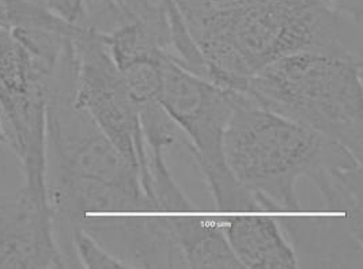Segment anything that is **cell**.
Segmentation results:
<instances>
[{
    "label": "cell",
    "instance_id": "obj_1",
    "mask_svg": "<svg viewBox=\"0 0 363 269\" xmlns=\"http://www.w3.org/2000/svg\"><path fill=\"white\" fill-rule=\"evenodd\" d=\"M75 53L68 48L50 87L47 113V192L67 268H82L72 245L93 218L155 212L139 170L75 103Z\"/></svg>",
    "mask_w": 363,
    "mask_h": 269
},
{
    "label": "cell",
    "instance_id": "obj_2",
    "mask_svg": "<svg viewBox=\"0 0 363 269\" xmlns=\"http://www.w3.org/2000/svg\"><path fill=\"white\" fill-rule=\"evenodd\" d=\"M189 30L213 84L240 91L250 76L301 52L354 55L337 13L320 0H207Z\"/></svg>",
    "mask_w": 363,
    "mask_h": 269
},
{
    "label": "cell",
    "instance_id": "obj_3",
    "mask_svg": "<svg viewBox=\"0 0 363 269\" xmlns=\"http://www.w3.org/2000/svg\"><path fill=\"white\" fill-rule=\"evenodd\" d=\"M240 93L363 158L362 57L301 52L268 64Z\"/></svg>",
    "mask_w": 363,
    "mask_h": 269
},
{
    "label": "cell",
    "instance_id": "obj_4",
    "mask_svg": "<svg viewBox=\"0 0 363 269\" xmlns=\"http://www.w3.org/2000/svg\"><path fill=\"white\" fill-rule=\"evenodd\" d=\"M340 143L259 106L238 91L225 134L231 174L262 211H301L296 184L311 178Z\"/></svg>",
    "mask_w": 363,
    "mask_h": 269
},
{
    "label": "cell",
    "instance_id": "obj_5",
    "mask_svg": "<svg viewBox=\"0 0 363 269\" xmlns=\"http://www.w3.org/2000/svg\"><path fill=\"white\" fill-rule=\"evenodd\" d=\"M237 94L180 67L165 53L158 102L189 140L215 205L223 212H255L262 211L260 205L234 178L225 155V134Z\"/></svg>",
    "mask_w": 363,
    "mask_h": 269
},
{
    "label": "cell",
    "instance_id": "obj_6",
    "mask_svg": "<svg viewBox=\"0 0 363 269\" xmlns=\"http://www.w3.org/2000/svg\"><path fill=\"white\" fill-rule=\"evenodd\" d=\"M72 44L77 72L75 103L94 120L128 164L139 170L142 186L150 198L147 144L140 115L105 35L81 30L72 38Z\"/></svg>",
    "mask_w": 363,
    "mask_h": 269
},
{
    "label": "cell",
    "instance_id": "obj_7",
    "mask_svg": "<svg viewBox=\"0 0 363 269\" xmlns=\"http://www.w3.org/2000/svg\"><path fill=\"white\" fill-rule=\"evenodd\" d=\"M50 202L21 186L0 193V269H66Z\"/></svg>",
    "mask_w": 363,
    "mask_h": 269
},
{
    "label": "cell",
    "instance_id": "obj_8",
    "mask_svg": "<svg viewBox=\"0 0 363 269\" xmlns=\"http://www.w3.org/2000/svg\"><path fill=\"white\" fill-rule=\"evenodd\" d=\"M82 229L128 269L188 268L164 212L99 217Z\"/></svg>",
    "mask_w": 363,
    "mask_h": 269
},
{
    "label": "cell",
    "instance_id": "obj_9",
    "mask_svg": "<svg viewBox=\"0 0 363 269\" xmlns=\"http://www.w3.org/2000/svg\"><path fill=\"white\" fill-rule=\"evenodd\" d=\"M301 268H362V218L330 212L325 217L277 218Z\"/></svg>",
    "mask_w": 363,
    "mask_h": 269
},
{
    "label": "cell",
    "instance_id": "obj_10",
    "mask_svg": "<svg viewBox=\"0 0 363 269\" xmlns=\"http://www.w3.org/2000/svg\"><path fill=\"white\" fill-rule=\"evenodd\" d=\"M231 251L244 268H298L297 257L277 218L234 215L220 219Z\"/></svg>",
    "mask_w": 363,
    "mask_h": 269
},
{
    "label": "cell",
    "instance_id": "obj_11",
    "mask_svg": "<svg viewBox=\"0 0 363 269\" xmlns=\"http://www.w3.org/2000/svg\"><path fill=\"white\" fill-rule=\"evenodd\" d=\"M182 248L188 268H244L231 251L220 219L198 217L194 212L165 214Z\"/></svg>",
    "mask_w": 363,
    "mask_h": 269
},
{
    "label": "cell",
    "instance_id": "obj_12",
    "mask_svg": "<svg viewBox=\"0 0 363 269\" xmlns=\"http://www.w3.org/2000/svg\"><path fill=\"white\" fill-rule=\"evenodd\" d=\"M72 245L82 268L128 269L83 229L74 231Z\"/></svg>",
    "mask_w": 363,
    "mask_h": 269
},
{
    "label": "cell",
    "instance_id": "obj_13",
    "mask_svg": "<svg viewBox=\"0 0 363 269\" xmlns=\"http://www.w3.org/2000/svg\"><path fill=\"white\" fill-rule=\"evenodd\" d=\"M342 18L351 21L357 28H362L363 0H320Z\"/></svg>",
    "mask_w": 363,
    "mask_h": 269
},
{
    "label": "cell",
    "instance_id": "obj_14",
    "mask_svg": "<svg viewBox=\"0 0 363 269\" xmlns=\"http://www.w3.org/2000/svg\"><path fill=\"white\" fill-rule=\"evenodd\" d=\"M6 143H7V134H6L3 118H1V113H0V144H6Z\"/></svg>",
    "mask_w": 363,
    "mask_h": 269
}]
</instances>
